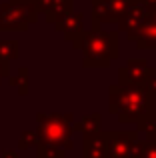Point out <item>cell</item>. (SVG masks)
<instances>
[{"label": "cell", "mask_w": 156, "mask_h": 158, "mask_svg": "<svg viewBox=\"0 0 156 158\" xmlns=\"http://www.w3.org/2000/svg\"><path fill=\"white\" fill-rule=\"evenodd\" d=\"M38 18L36 0H8L0 8V28H18L24 30L26 22Z\"/></svg>", "instance_id": "1"}, {"label": "cell", "mask_w": 156, "mask_h": 158, "mask_svg": "<svg viewBox=\"0 0 156 158\" xmlns=\"http://www.w3.org/2000/svg\"><path fill=\"white\" fill-rule=\"evenodd\" d=\"M130 6V0H98L94 2L92 16L96 18V22H114L120 20Z\"/></svg>", "instance_id": "2"}, {"label": "cell", "mask_w": 156, "mask_h": 158, "mask_svg": "<svg viewBox=\"0 0 156 158\" xmlns=\"http://www.w3.org/2000/svg\"><path fill=\"white\" fill-rule=\"evenodd\" d=\"M38 10H42L50 20H60L66 14H70L74 0H36Z\"/></svg>", "instance_id": "3"}, {"label": "cell", "mask_w": 156, "mask_h": 158, "mask_svg": "<svg viewBox=\"0 0 156 158\" xmlns=\"http://www.w3.org/2000/svg\"><path fill=\"white\" fill-rule=\"evenodd\" d=\"M120 20H122V28H124V30L134 32L136 28H140L142 24L148 20V8H146L144 4H132V6L124 12V16H122Z\"/></svg>", "instance_id": "4"}, {"label": "cell", "mask_w": 156, "mask_h": 158, "mask_svg": "<svg viewBox=\"0 0 156 158\" xmlns=\"http://www.w3.org/2000/svg\"><path fill=\"white\" fill-rule=\"evenodd\" d=\"M80 26H82V16L80 14H66L64 18H60V22H58V28H60V30L64 28V32H66V34H70L68 38H72V34L80 30Z\"/></svg>", "instance_id": "5"}, {"label": "cell", "mask_w": 156, "mask_h": 158, "mask_svg": "<svg viewBox=\"0 0 156 158\" xmlns=\"http://www.w3.org/2000/svg\"><path fill=\"white\" fill-rule=\"evenodd\" d=\"M142 4H144L148 10H154L156 8V0H142Z\"/></svg>", "instance_id": "6"}, {"label": "cell", "mask_w": 156, "mask_h": 158, "mask_svg": "<svg viewBox=\"0 0 156 158\" xmlns=\"http://www.w3.org/2000/svg\"><path fill=\"white\" fill-rule=\"evenodd\" d=\"M92 2H98V0H92ZM132 4H142V0H130Z\"/></svg>", "instance_id": "7"}]
</instances>
